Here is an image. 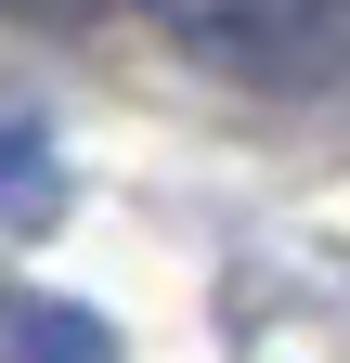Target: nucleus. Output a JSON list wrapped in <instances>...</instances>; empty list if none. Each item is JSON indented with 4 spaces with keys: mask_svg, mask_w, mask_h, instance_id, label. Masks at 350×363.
<instances>
[{
    "mask_svg": "<svg viewBox=\"0 0 350 363\" xmlns=\"http://www.w3.org/2000/svg\"><path fill=\"white\" fill-rule=\"evenodd\" d=\"M91 350H117L104 311L39 298V286H0V363H91Z\"/></svg>",
    "mask_w": 350,
    "mask_h": 363,
    "instance_id": "nucleus-2",
    "label": "nucleus"
},
{
    "mask_svg": "<svg viewBox=\"0 0 350 363\" xmlns=\"http://www.w3.org/2000/svg\"><path fill=\"white\" fill-rule=\"evenodd\" d=\"M143 26L182 39L208 78H247V91L350 78V0H143Z\"/></svg>",
    "mask_w": 350,
    "mask_h": 363,
    "instance_id": "nucleus-1",
    "label": "nucleus"
},
{
    "mask_svg": "<svg viewBox=\"0 0 350 363\" xmlns=\"http://www.w3.org/2000/svg\"><path fill=\"white\" fill-rule=\"evenodd\" d=\"M65 220V169H52V130H0V234H52Z\"/></svg>",
    "mask_w": 350,
    "mask_h": 363,
    "instance_id": "nucleus-3",
    "label": "nucleus"
},
{
    "mask_svg": "<svg viewBox=\"0 0 350 363\" xmlns=\"http://www.w3.org/2000/svg\"><path fill=\"white\" fill-rule=\"evenodd\" d=\"M13 13H65V0H13Z\"/></svg>",
    "mask_w": 350,
    "mask_h": 363,
    "instance_id": "nucleus-4",
    "label": "nucleus"
}]
</instances>
